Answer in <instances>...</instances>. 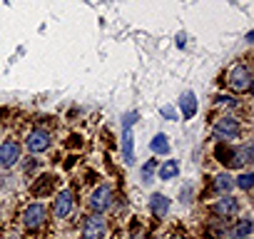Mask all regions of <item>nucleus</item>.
Returning a JSON list of instances; mask_svg holds the SVG:
<instances>
[{
    "mask_svg": "<svg viewBox=\"0 0 254 239\" xmlns=\"http://www.w3.org/2000/svg\"><path fill=\"white\" fill-rule=\"evenodd\" d=\"M107 234V224H105V217L102 214H90L85 217L82 222V239H102Z\"/></svg>",
    "mask_w": 254,
    "mask_h": 239,
    "instance_id": "obj_6",
    "label": "nucleus"
},
{
    "mask_svg": "<svg viewBox=\"0 0 254 239\" xmlns=\"http://www.w3.org/2000/svg\"><path fill=\"white\" fill-rule=\"evenodd\" d=\"M72 207H75V192H72V189L58 192V197H55V202H53V214H55V219L70 217Z\"/></svg>",
    "mask_w": 254,
    "mask_h": 239,
    "instance_id": "obj_9",
    "label": "nucleus"
},
{
    "mask_svg": "<svg viewBox=\"0 0 254 239\" xmlns=\"http://www.w3.org/2000/svg\"><path fill=\"white\" fill-rule=\"evenodd\" d=\"M234 184H237L239 189L249 192V189H252V184H254V175H252V172H242V175L234 179Z\"/></svg>",
    "mask_w": 254,
    "mask_h": 239,
    "instance_id": "obj_21",
    "label": "nucleus"
},
{
    "mask_svg": "<svg viewBox=\"0 0 254 239\" xmlns=\"http://www.w3.org/2000/svg\"><path fill=\"white\" fill-rule=\"evenodd\" d=\"M45 217H48L45 204H43V202H33V204H28L25 212H23V224H25L28 229H40V227L45 224Z\"/></svg>",
    "mask_w": 254,
    "mask_h": 239,
    "instance_id": "obj_8",
    "label": "nucleus"
},
{
    "mask_svg": "<svg viewBox=\"0 0 254 239\" xmlns=\"http://www.w3.org/2000/svg\"><path fill=\"white\" fill-rule=\"evenodd\" d=\"M224 82H227V87H229L232 92H249V90H252V70H249L247 65L237 62V65H232V67L227 70Z\"/></svg>",
    "mask_w": 254,
    "mask_h": 239,
    "instance_id": "obj_1",
    "label": "nucleus"
},
{
    "mask_svg": "<svg viewBox=\"0 0 254 239\" xmlns=\"http://www.w3.org/2000/svg\"><path fill=\"white\" fill-rule=\"evenodd\" d=\"M150 212H152L157 219L167 217V212H170V199H167L162 192H155V194L150 197Z\"/></svg>",
    "mask_w": 254,
    "mask_h": 239,
    "instance_id": "obj_12",
    "label": "nucleus"
},
{
    "mask_svg": "<svg viewBox=\"0 0 254 239\" xmlns=\"http://www.w3.org/2000/svg\"><path fill=\"white\" fill-rule=\"evenodd\" d=\"M214 105H222V107H237V100L224 97V95H217V97H214Z\"/></svg>",
    "mask_w": 254,
    "mask_h": 239,
    "instance_id": "obj_22",
    "label": "nucleus"
},
{
    "mask_svg": "<svg viewBox=\"0 0 254 239\" xmlns=\"http://www.w3.org/2000/svg\"><path fill=\"white\" fill-rule=\"evenodd\" d=\"M150 150L155 155H170V140H167V135L165 132H157L152 137V142H150Z\"/></svg>",
    "mask_w": 254,
    "mask_h": 239,
    "instance_id": "obj_17",
    "label": "nucleus"
},
{
    "mask_svg": "<svg viewBox=\"0 0 254 239\" xmlns=\"http://www.w3.org/2000/svg\"><path fill=\"white\" fill-rule=\"evenodd\" d=\"M132 122H137V112H127L122 117V157L127 165L135 162V150H132Z\"/></svg>",
    "mask_w": 254,
    "mask_h": 239,
    "instance_id": "obj_2",
    "label": "nucleus"
},
{
    "mask_svg": "<svg viewBox=\"0 0 254 239\" xmlns=\"http://www.w3.org/2000/svg\"><path fill=\"white\" fill-rule=\"evenodd\" d=\"M247 239H249V237H247Z\"/></svg>",
    "mask_w": 254,
    "mask_h": 239,
    "instance_id": "obj_25",
    "label": "nucleus"
},
{
    "mask_svg": "<svg viewBox=\"0 0 254 239\" xmlns=\"http://www.w3.org/2000/svg\"><path fill=\"white\" fill-rule=\"evenodd\" d=\"M155 172H157V160H150V162L142 167V172H140V177H142V184H150V182L155 179Z\"/></svg>",
    "mask_w": 254,
    "mask_h": 239,
    "instance_id": "obj_20",
    "label": "nucleus"
},
{
    "mask_svg": "<svg viewBox=\"0 0 254 239\" xmlns=\"http://www.w3.org/2000/svg\"><path fill=\"white\" fill-rule=\"evenodd\" d=\"M160 170V179H172V177H177L180 175V162L177 160H167L162 167H157Z\"/></svg>",
    "mask_w": 254,
    "mask_h": 239,
    "instance_id": "obj_19",
    "label": "nucleus"
},
{
    "mask_svg": "<svg viewBox=\"0 0 254 239\" xmlns=\"http://www.w3.org/2000/svg\"><path fill=\"white\" fill-rule=\"evenodd\" d=\"M20 160H23V147H20L18 140L8 137V140L0 142V167L10 170V167H15Z\"/></svg>",
    "mask_w": 254,
    "mask_h": 239,
    "instance_id": "obj_4",
    "label": "nucleus"
},
{
    "mask_svg": "<svg viewBox=\"0 0 254 239\" xmlns=\"http://www.w3.org/2000/svg\"><path fill=\"white\" fill-rule=\"evenodd\" d=\"M55 184H58V177H55V175H43V177H38V179L33 182L30 192H33L35 197H50V194L55 192Z\"/></svg>",
    "mask_w": 254,
    "mask_h": 239,
    "instance_id": "obj_11",
    "label": "nucleus"
},
{
    "mask_svg": "<svg viewBox=\"0 0 254 239\" xmlns=\"http://www.w3.org/2000/svg\"><path fill=\"white\" fill-rule=\"evenodd\" d=\"M214 192H219V194H229L232 189H234V177L232 175H227V172H219V175H214Z\"/></svg>",
    "mask_w": 254,
    "mask_h": 239,
    "instance_id": "obj_14",
    "label": "nucleus"
},
{
    "mask_svg": "<svg viewBox=\"0 0 254 239\" xmlns=\"http://www.w3.org/2000/svg\"><path fill=\"white\" fill-rule=\"evenodd\" d=\"M25 147H28L30 155H40V152L50 150V132L48 130H40V127L30 130L28 137H25Z\"/></svg>",
    "mask_w": 254,
    "mask_h": 239,
    "instance_id": "obj_7",
    "label": "nucleus"
},
{
    "mask_svg": "<svg viewBox=\"0 0 254 239\" xmlns=\"http://www.w3.org/2000/svg\"><path fill=\"white\" fill-rule=\"evenodd\" d=\"M162 115H165L167 120H177V110H175L172 105H165V107H162Z\"/></svg>",
    "mask_w": 254,
    "mask_h": 239,
    "instance_id": "obj_23",
    "label": "nucleus"
},
{
    "mask_svg": "<svg viewBox=\"0 0 254 239\" xmlns=\"http://www.w3.org/2000/svg\"><path fill=\"white\" fill-rule=\"evenodd\" d=\"M242 135V127L234 117H219L214 122V137L222 140V142H232V140H239Z\"/></svg>",
    "mask_w": 254,
    "mask_h": 239,
    "instance_id": "obj_5",
    "label": "nucleus"
},
{
    "mask_svg": "<svg viewBox=\"0 0 254 239\" xmlns=\"http://www.w3.org/2000/svg\"><path fill=\"white\" fill-rule=\"evenodd\" d=\"M214 157H217L222 165L232 167V162H234V147H227V142H224V145H217V147H214Z\"/></svg>",
    "mask_w": 254,
    "mask_h": 239,
    "instance_id": "obj_18",
    "label": "nucleus"
},
{
    "mask_svg": "<svg viewBox=\"0 0 254 239\" xmlns=\"http://www.w3.org/2000/svg\"><path fill=\"white\" fill-rule=\"evenodd\" d=\"M252 232H254V224H252V219L249 217H244V219H239L237 224H234V229L229 232L234 239H247V237H252Z\"/></svg>",
    "mask_w": 254,
    "mask_h": 239,
    "instance_id": "obj_16",
    "label": "nucleus"
},
{
    "mask_svg": "<svg viewBox=\"0 0 254 239\" xmlns=\"http://www.w3.org/2000/svg\"><path fill=\"white\" fill-rule=\"evenodd\" d=\"M180 110H182V117H185V120L194 117V112H197V95H194L192 90L182 92V97H180Z\"/></svg>",
    "mask_w": 254,
    "mask_h": 239,
    "instance_id": "obj_13",
    "label": "nucleus"
},
{
    "mask_svg": "<svg viewBox=\"0 0 254 239\" xmlns=\"http://www.w3.org/2000/svg\"><path fill=\"white\" fill-rule=\"evenodd\" d=\"M67 145H70V147H82V137H80V135H72Z\"/></svg>",
    "mask_w": 254,
    "mask_h": 239,
    "instance_id": "obj_24",
    "label": "nucleus"
},
{
    "mask_svg": "<svg viewBox=\"0 0 254 239\" xmlns=\"http://www.w3.org/2000/svg\"><path fill=\"white\" fill-rule=\"evenodd\" d=\"M112 199H115L112 187H110V184H100V187H95V189L90 192L87 204H90V209H92L95 214H102V212H107V209L112 207Z\"/></svg>",
    "mask_w": 254,
    "mask_h": 239,
    "instance_id": "obj_3",
    "label": "nucleus"
},
{
    "mask_svg": "<svg viewBox=\"0 0 254 239\" xmlns=\"http://www.w3.org/2000/svg\"><path fill=\"white\" fill-rule=\"evenodd\" d=\"M212 212H214V217H219V219H232V217L239 212V202H237L232 194H222V197L214 202Z\"/></svg>",
    "mask_w": 254,
    "mask_h": 239,
    "instance_id": "obj_10",
    "label": "nucleus"
},
{
    "mask_svg": "<svg viewBox=\"0 0 254 239\" xmlns=\"http://www.w3.org/2000/svg\"><path fill=\"white\" fill-rule=\"evenodd\" d=\"M252 145L247 142V145H242V147H234V162H232V167H247L249 162H252Z\"/></svg>",
    "mask_w": 254,
    "mask_h": 239,
    "instance_id": "obj_15",
    "label": "nucleus"
}]
</instances>
